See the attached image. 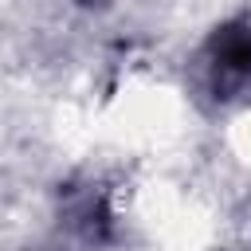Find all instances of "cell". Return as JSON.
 Segmentation results:
<instances>
[{
    "label": "cell",
    "instance_id": "6da1fadb",
    "mask_svg": "<svg viewBox=\"0 0 251 251\" xmlns=\"http://www.w3.org/2000/svg\"><path fill=\"white\" fill-rule=\"evenodd\" d=\"M216 63L231 78L251 75V27H224L216 35Z\"/></svg>",
    "mask_w": 251,
    "mask_h": 251
}]
</instances>
